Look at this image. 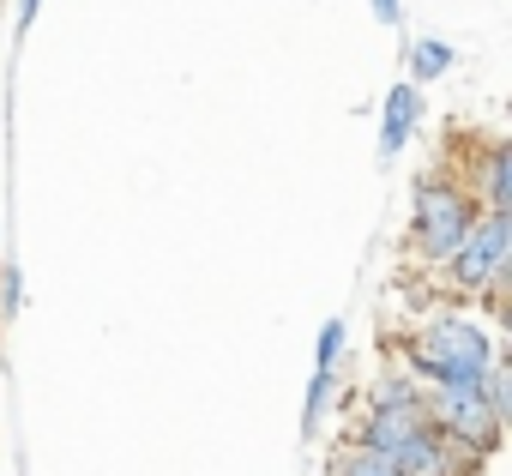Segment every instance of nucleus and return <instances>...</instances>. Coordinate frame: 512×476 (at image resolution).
Returning a JSON list of instances; mask_svg holds the SVG:
<instances>
[{"label": "nucleus", "instance_id": "obj_6", "mask_svg": "<svg viewBox=\"0 0 512 476\" xmlns=\"http://www.w3.org/2000/svg\"><path fill=\"white\" fill-rule=\"evenodd\" d=\"M446 61H452V55H446L440 43H422V49H416V67H422V73H446Z\"/></svg>", "mask_w": 512, "mask_h": 476}, {"label": "nucleus", "instance_id": "obj_8", "mask_svg": "<svg viewBox=\"0 0 512 476\" xmlns=\"http://www.w3.org/2000/svg\"><path fill=\"white\" fill-rule=\"evenodd\" d=\"M374 13H380V19L392 25V19H398V0H374Z\"/></svg>", "mask_w": 512, "mask_h": 476}, {"label": "nucleus", "instance_id": "obj_2", "mask_svg": "<svg viewBox=\"0 0 512 476\" xmlns=\"http://www.w3.org/2000/svg\"><path fill=\"white\" fill-rule=\"evenodd\" d=\"M416 235L428 254H452L464 235H470V211L452 187H422L416 193Z\"/></svg>", "mask_w": 512, "mask_h": 476}, {"label": "nucleus", "instance_id": "obj_4", "mask_svg": "<svg viewBox=\"0 0 512 476\" xmlns=\"http://www.w3.org/2000/svg\"><path fill=\"white\" fill-rule=\"evenodd\" d=\"M440 410H446V422L458 428V434H470V440H494V410H488V398H476V386H446V398H440Z\"/></svg>", "mask_w": 512, "mask_h": 476}, {"label": "nucleus", "instance_id": "obj_5", "mask_svg": "<svg viewBox=\"0 0 512 476\" xmlns=\"http://www.w3.org/2000/svg\"><path fill=\"white\" fill-rule=\"evenodd\" d=\"M410 121H416V91H410V85H398V91H392V103H386V151H398V145H404Z\"/></svg>", "mask_w": 512, "mask_h": 476}, {"label": "nucleus", "instance_id": "obj_1", "mask_svg": "<svg viewBox=\"0 0 512 476\" xmlns=\"http://www.w3.org/2000/svg\"><path fill=\"white\" fill-rule=\"evenodd\" d=\"M428 374H440L446 386H482L488 374V338L464 320H440L428 338H422V356H416Z\"/></svg>", "mask_w": 512, "mask_h": 476}, {"label": "nucleus", "instance_id": "obj_9", "mask_svg": "<svg viewBox=\"0 0 512 476\" xmlns=\"http://www.w3.org/2000/svg\"><path fill=\"white\" fill-rule=\"evenodd\" d=\"M31 13H37V0H25V25H31Z\"/></svg>", "mask_w": 512, "mask_h": 476}, {"label": "nucleus", "instance_id": "obj_3", "mask_svg": "<svg viewBox=\"0 0 512 476\" xmlns=\"http://www.w3.org/2000/svg\"><path fill=\"white\" fill-rule=\"evenodd\" d=\"M464 254H458V278L464 284H482V278H494L500 272V260H506V217L494 211L476 235H464V242H458Z\"/></svg>", "mask_w": 512, "mask_h": 476}, {"label": "nucleus", "instance_id": "obj_7", "mask_svg": "<svg viewBox=\"0 0 512 476\" xmlns=\"http://www.w3.org/2000/svg\"><path fill=\"white\" fill-rule=\"evenodd\" d=\"M344 476H404V470H392V464H386V458L374 452V458H356V464H350Z\"/></svg>", "mask_w": 512, "mask_h": 476}]
</instances>
